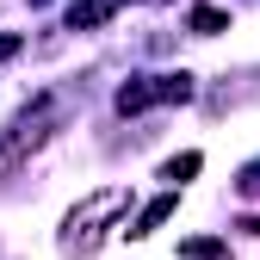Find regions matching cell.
I'll list each match as a JSON object with an SVG mask.
<instances>
[{
    "label": "cell",
    "instance_id": "obj_1",
    "mask_svg": "<svg viewBox=\"0 0 260 260\" xmlns=\"http://www.w3.org/2000/svg\"><path fill=\"white\" fill-rule=\"evenodd\" d=\"M161 100H192V75H155V81H124L118 87V112H149Z\"/></svg>",
    "mask_w": 260,
    "mask_h": 260
},
{
    "label": "cell",
    "instance_id": "obj_2",
    "mask_svg": "<svg viewBox=\"0 0 260 260\" xmlns=\"http://www.w3.org/2000/svg\"><path fill=\"white\" fill-rule=\"evenodd\" d=\"M124 199H130L124 186H106L100 199H87V205H81V211L69 217V242H81V248H87V242H93V223H100V217H112V211H118Z\"/></svg>",
    "mask_w": 260,
    "mask_h": 260
},
{
    "label": "cell",
    "instance_id": "obj_3",
    "mask_svg": "<svg viewBox=\"0 0 260 260\" xmlns=\"http://www.w3.org/2000/svg\"><path fill=\"white\" fill-rule=\"evenodd\" d=\"M174 205H180V199H174V192H161V199H155V205H149V211L137 217V230H124V236H137V242H143V236H155V230H161V223H168V217H174Z\"/></svg>",
    "mask_w": 260,
    "mask_h": 260
},
{
    "label": "cell",
    "instance_id": "obj_4",
    "mask_svg": "<svg viewBox=\"0 0 260 260\" xmlns=\"http://www.w3.org/2000/svg\"><path fill=\"white\" fill-rule=\"evenodd\" d=\"M192 31H199V38H217V31H230V13L223 7H192Z\"/></svg>",
    "mask_w": 260,
    "mask_h": 260
},
{
    "label": "cell",
    "instance_id": "obj_5",
    "mask_svg": "<svg viewBox=\"0 0 260 260\" xmlns=\"http://www.w3.org/2000/svg\"><path fill=\"white\" fill-rule=\"evenodd\" d=\"M106 13H112V0H81V7H69V25L81 31V25H106Z\"/></svg>",
    "mask_w": 260,
    "mask_h": 260
},
{
    "label": "cell",
    "instance_id": "obj_6",
    "mask_svg": "<svg viewBox=\"0 0 260 260\" xmlns=\"http://www.w3.org/2000/svg\"><path fill=\"white\" fill-rule=\"evenodd\" d=\"M192 174H199V155H192V149H186V155H174L168 168H161V180H174V186H180V180H192Z\"/></svg>",
    "mask_w": 260,
    "mask_h": 260
},
{
    "label": "cell",
    "instance_id": "obj_7",
    "mask_svg": "<svg viewBox=\"0 0 260 260\" xmlns=\"http://www.w3.org/2000/svg\"><path fill=\"white\" fill-rule=\"evenodd\" d=\"M180 254H186V260H217V254H223V242H211V236H199V242H186Z\"/></svg>",
    "mask_w": 260,
    "mask_h": 260
},
{
    "label": "cell",
    "instance_id": "obj_8",
    "mask_svg": "<svg viewBox=\"0 0 260 260\" xmlns=\"http://www.w3.org/2000/svg\"><path fill=\"white\" fill-rule=\"evenodd\" d=\"M242 192H248V199H260V161H254V168L242 174Z\"/></svg>",
    "mask_w": 260,
    "mask_h": 260
},
{
    "label": "cell",
    "instance_id": "obj_9",
    "mask_svg": "<svg viewBox=\"0 0 260 260\" xmlns=\"http://www.w3.org/2000/svg\"><path fill=\"white\" fill-rule=\"evenodd\" d=\"M7 56H19V38H13V31H0V62H7Z\"/></svg>",
    "mask_w": 260,
    "mask_h": 260
}]
</instances>
